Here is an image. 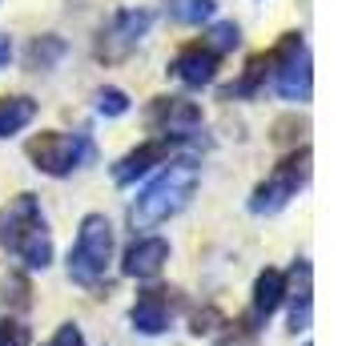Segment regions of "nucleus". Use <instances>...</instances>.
<instances>
[{
    "mask_svg": "<svg viewBox=\"0 0 358 346\" xmlns=\"http://www.w3.org/2000/svg\"><path fill=\"white\" fill-rule=\"evenodd\" d=\"M0 246L17 254L29 270H45L52 262V242L45 230V214L33 194H17L0 210Z\"/></svg>",
    "mask_w": 358,
    "mask_h": 346,
    "instance_id": "1",
    "label": "nucleus"
},
{
    "mask_svg": "<svg viewBox=\"0 0 358 346\" xmlns=\"http://www.w3.org/2000/svg\"><path fill=\"white\" fill-rule=\"evenodd\" d=\"M194 194H197V165L194 161H173L162 178L137 198V206H133V214H129L133 226H141V230L162 226V222H169L173 214H181Z\"/></svg>",
    "mask_w": 358,
    "mask_h": 346,
    "instance_id": "2",
    "label": "nucleus"
},
{
    "mask_svg": "<svg viewBox=\"0 0 358 346\" xmlns=\"http://www.w3.org/2000/svg\"><path fill=\"white\" fill-rule=\"evenodd\" d=\"M109 262H113V226L105 214H89L69 254V278L77 286H101Z\"/></svg>",
    "mask_w": 358,
    "mask_h": 346,
    "instance_id": "3",
    "label": "nucleus"
},
{
    "mask_svg": "<svg viewBox=\"0 0 358 346\" xmlns=\"http://www.w3.org/2000/svg\"><path fill=\"white\" fill-rule=\"evenodd\" d=\"M270 61V77H274V89L286 101H310V85H314V73H310V52L302 33H286L274 49L266 52Z\"/></svg>",
    "mask_w": 358,
    "mask_h": 346,
    "instance_id": "4",
    "label": "nucleus"
},
{
    "mask_svg": "<svg viewBox=\"0 0 358 346\" xmlns=\"http://www.w3.org/2000/svg\"><path fill=\"white\" fill-rule=\"evenodd\" d=\"M310 182V145L286 153L282 161L274 165V173L254 189L250 198V210L254 214H278L282 206H290V198H298V189Z\"/></svg>",
    "mask_w": 358,
    "mask_h": 346,
    "instance_id": "5",
    "label": "nucleus"
},
{
    "mask_svg": "<svg viewBox=\"0 0 358 346\" xmlns=\"http://www.w3.org/2000/svg\"><path fill=\"white\" fill-rule=\"evenodd\" d=\"M29 157H33V165L41 173L65 178L81 161L93 157V145H89L85 133H36L33 141H29Z\"/></svg>",
    "mask_w": 358,
    "mask_h": 346,
    "instance_id": "6",
    "label": "nucleus"
},
{
    "mask_svg": "<svg viewBox=\"0 0 358 346\" xmlns=\"http://www.w3.org/2000/svg\"><path fill=\"white\" fill-rule=\"evenodd\" d=\"M149 125L162 133L165 141H197L201 137V109L185 97H157L149 109Z\"/></svg>",
    "mask_w": 358,
    "mask_h": 346,
    "instance_id": "7",
    "label": "nucleus"
},
{
    "mask_svg": "<svg viewBox=\"0 0 358 346\" xmlns=\"http://www.w3.org/2000/svg\"><path fill=\"white\" fill-rule=\"evenodd\" d=\"M149 24H153V13H149V8H125V13H117L113 24L101 33L97 57H105V61H121L125 52H133L137 45H141V36L149 33Z\"/></svg>",
    "mask_w": 358,
    "mask_h": 346,
    "instance_id": "8",
    "label": "nucleus"
},
{
    "mask_svg": "<svg viewBox=\"0 0 358 346\" xmlns=\"http://www.w3.org/2000/svg\"><path fill=\"white\" fill-rule=\"evenodd\" d=\"M217 65H222V57H217V52H213L206 41H194V45H185V49L173 57L169 73H173L181 85L201 89V85H210L213 77H217Z\"/></svg>",
    "mask_w": 358,
    "mask_h": 346,
    "instance_id": "9",
    "label": "nucleus"
},
{
    "mask_svg": "<svg viewBox=\"0 0 358 346\" xmlns=\"http://www.w3.org/2000/svg\"><path fill=\"white\" fill-rule=\"evenodd\" d=\"M169 314H173V290H141L133 302V326L141 334H162L169 326Z\"/></svg>",
    "mask_w": 358,
    "mask_h": 346,
    "instance_id": "10",
    "label": "nucleus"
},
{
    "mask_svg": "<svg viewBox=\"0 0 358 346\" xmlns=\"http://www.w3.org/2000/svg\"><path fill=\"white\" fill-rule=\"evenodd\" d=\"M169 149H173V145H169L165 137H162V141H141L133 153H125V157L113 165V182L117 185H133L141 173H149L153 165L169 161Z\"/></svg>",
    "mask_w": 358,
    "mask_h": 346,
    "instance_id": "11",
    "label": "nucleus"
},
{
    "mask_svg": "<svg viewBox=\"0 0 358 346\" xmlns=\"http://www.w3.org/2000/svg\"><path fill=\"white\" fill-rule=\"evenodd\" d=\"M165 262H169V242L165 238H137L125 250V274L129 278H157Z\"/></svg>",
    "mask_w": 358,
    "mask_h": 346,
    "instance_id": "12",
    "label": "nucleus"
},
{
    "mask_svg": "<svg viewBox=\"0 0 358 346\" xmlns=\"http://www.w3.org/2000/svg\"><path fill=\"white\" fill-rule=\"evenodd\" d=\"M286 298V278L278 270H262L254 282V318H270Z\"/></svg>",
    "mask_w": 358,
    "mask_h": 346,
    "instance_id": "13",
    "label": "nucleus"
},
{
    "mask_svg": "<svg viewBox=\"0 0 358 346\" xmlns=\"http://www.w3.org/2000/svg\"><path fill=\"white\" fill-rule=\"evenodd\" d=\"M290 302H294V314H290V326L294 330H306L310 326V262L302 258V262L294 266L290 274Z\"/></svg>",
    "mask_w": 358,
    "mask_h": 346,
    "instance_id": "14",
    "label": "nucleus"
},
{
    "mask_svg": "<svg viewBox=\"0 0 358 346\" xmlns=\"http://www.w3.org/2000/svg\"><path fill=\"white\" fill-rule=\"evenodd\" d=\"M33 117H36V101L33 97H0V137L20 133Z\"/></svg>",
    "mask_w": 358,
    "mask_h": 346,
    "instance_id": "15",
    "label": "nucleus"
},
{
    "mask_svg": "<svg viewBox=\"0 0 358 346\" xmlns=\"http://www.w3.org/2000/svg\"><path fill=\"white\" fill-rule=\"evenodd\" d=\"M213 8H217V0H165V13L178 24H201L213 17Z\"/></svg>",
    "mask_w": 358,
    "mask_h": 346,
    "instance_id": "16",
    "label": "nucleus"
},
{
    "mask_svg": "<svg viewBox=\"0 0 358 346\" xmlns=\"http://www.w3.org/2000/svg\"><path fill=\"white\" fill-rule=\"evenodd\" d=\"M266 73H270V61H266V52H258V57H250V65H245L242 81L229 85L226 97H250V93H258V85L266 81Z\"/></svg>",
    "mask_w": 358,
    "mask_h": 346,
    "instance_id": "17",
    "label": "nucleus"
},
{
    "mask_svg": "<svg viewBox=\"0 0 358 346\" xmlns=\"http://www.w3.org/2000/svg\"><path fill=\"white\" fill-rule=\"evenodd\" d=\"M61 57H65V41L61 36H36L29 45V65L33 69H52Z\"/></svg>",
    "mask_w": 358,
    "mask_h": 346,
    "instance_id": "18",
    "label": "nucleus"
},
{
    "mask_svg": "<svg viewBox=\"0 0 358 346\" xmlns=\"http://www.w3.org/2000/svg\"><path fill=\"white\" fill-rule=\"evenodd\" d=\"M206 45H210L217 57L222 52H229V49H238V41H242V33H238V24H213L210 29V36H201Z\"/></svg>",
    "mask_w": 358,
    "mask_h": 346,
    "instance_id": "19",
    "label": "nucleus"
},
{
    "mask_svg": "<svg viewBox=\"0 0 358 346\" xmlns=\"http://www.w3.org/2000/svg\"><path fill=\"white\" fill-rule=\"evenodd\" d=\"M0 302H4V306H17V310H24V306H29V282L20 278V274L4 278V286H0Z\"/></svg>",
    "mask_w": 358,
    "mask_h": 346,
    "instance_id": "20",
    "label": "nucleus"
},
{
    "mask_svg": "<svg viewBox=\"0 0 358 346\" xmlns=\"http://www.w3.org/2000/svg\"><path fill=\"white\" fill-rule=\"evenodd\" d=\"M129 109V97L121 93V89H101L97 93V113H105V117H121Z\"/></svg>",
    "mask_w": 358,
    "mask_h": 346,
    "instance_id": "21",
    "label": "nucleus"
},
{
    "mask_svg": "<svg viewBox=\"0 0 358 346\" xmlns=\"http://www.w3.org/2000/svg\"><path fill=\"white\" fill-rule=\"evenodd\" d=\"M0 346H29V326L17 322L13 314L0 318Z\"/></svg>",
    "mask_w": 358,
    "mask_h": 346,
    "instance_id": "22",
    "label": "nucleus"
},
{
    "mask_svg": "<svg viewBox=\"0 0 358 346\" xmlns=\"http://www.w3.org/2000/svg\"><path fill=\"white\" fill-rule=\"evenodd\" d=\"M49 346H85L81 326H77V322H65V326H61V330L49 338Z\"/></svg>",
    "mask_w": 358,
    "mask_h": 346,
    "instance_id": "23",
    "label": "nucleus"
},
{
    "mask_svg": "<svg viewBox=\"0 0 358 346\" xmlns=\"http://www.w3.org/2000/svg\"><path fill=\"white\" fill-rule=\"evenodd\" d=\"M8 57H13V41H8V36L0 33V69L8 65Z\"/></svg>",
    "mask_w": 358,
    "mask_h": 346,
    "instance_id": "24",
    "label": "nucleus"
}]
</instances>
